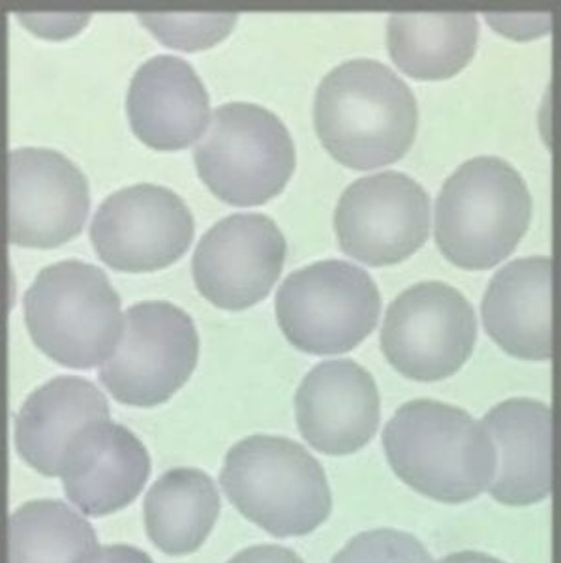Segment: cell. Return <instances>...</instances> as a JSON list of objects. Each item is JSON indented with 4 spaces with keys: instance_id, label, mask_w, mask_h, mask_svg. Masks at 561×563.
I'll use <instances>...</instances> for the list:
<instances>
[{
    "instance_id": "16",
    "label": "cell",
    "mask_w": 561,
    "mask_h": 563,
    "mask_svg": "<svg viewBox=\"0 0 561 563\" xmlns=\"http://www.w3.org/2000/svg\"><path fill=\"white\" fill-rule=\"evenodd\" d=\"M209 106L198 71L175 55L148 58L128 87L130 129L154 151L190 147L207 129Z\"/></svg>"
},
{
    "instance_id": "12",
    "label": "cell",
    "mask_w": 561,
    "mask_h": 563,
    "mask_svg": "<svg viewBox=\"0 0 561 563\" xmlns=\"http://www.w3.org/2000/svg\"><path fill=\"white\" fill-rule=\"evenodd\" d=\"M334 231L344 254L372 267L414 256L430 233V198L409 175L363 177L345 188L334 211Z\"/></svg>"
},
{
    "instance_id": "18",
    "label": "cell",
    "mask_w": 561,
    "mask_h": 563,
    "mask_svg": "<svg viewBox=\"0 0 561 563\" xmlns=\"http://www.w3.org/2000/svg\"><path fill=\"white\" fill-rule=\"evenodd\" d=\"M552 262L518 257L492 276L481 314L486 333L504 352L524 361L552 357Z\"/></svg>"
},
{
    "instance_id": "6",
    "label": "cell",
    "mask_w": 561,
    "mask_h": 563,
    "mask_svg": "<svg viewBox=\"0 0 561 563\" xmlns=\"http://www.w3.org/2000/svg\"><path fill=\"white\" fill-rule=\"evenodd\" d=\"M199 179L217 198L237 207L263 206L286 188L295 172L289 130L268 109L223 103L194 151Z\"/></svg>"
},
{
    "instance_id": "19",
    "label": "cell",
    "mask_w": 561,
    "mask_h": 563,
    "mask_svg": "<svg viewBox=\"0 0 561 563\" xmlns=\"http://www.w3.org/2000/svg\"><path fill=\"white\" fill-rule=\"evenodd\" d=\"M103 419H111V411L102 390L79 376H57L32 390L18 411L15 451L34 472L58 477L74 435Z\"/></svg>"
},
{
    "instance_id": "10",
    "label": "cell",
    "mask_w": 561,
    "mask_h": 563,
    "mask_svg": "<svg viewBox=\"0 0 561 563\" xmlns=\"http://www.w3.org/2000/svg\"><path fill=\"white\" fill-rule=\"evenodd\" d=\"M196 233L194 214L177 194L158 185L121 188L98 207L90 241L121 273H153L185 256Z\"/></svg>"
},
{
    "instance_id": "15",
    "label": "cell",
    "mask_w": 561,
    "mask_h": 563,
    "mask_svg": "<svg viewBox=\"0 0 561 563\" xmlns=\"http://www.w3.org/2000/svg\"><path fill=\"white\" fill-rule=\"evenodd\" d=\"M58 477L66 498L81 515L108 517L143 493L151 477V455L132 430L103 419L74 435Z\"/></svg>"
},
{
    "instance_id": "7",
    "label": "cell",
    "mask_w": 561,
    "mask_h": 563,
    "mask_svg": "<svg viewBox=\"0 0 561 563\" xmlns=\"http://www.w3.org/2000/svg\"><path fill=\"white\" fill-rule=\"evenodd\" d=\"M382 295L366 271L326 260L294 271L276 294V320L292 346L310 355L351 352L376 329Z\"/></svg>"
},
{
    "instance_id": "26",
    "label": "cell",
    "mask_w": 561,
    "mask_h": 563,
    "mask_svg": "<svg viewBox=\"0 0 561 563\" xmlns=\"http://www.w3.org/2000/svg\"><path fill=\"white\" fill-rule=\"evenodd\" d=\"M228 563H305L297 552L280 544H255L239 552Z\"/></svg>"
},
{
    "instance_id": "24",
    "label": "cell",
    "mask_w": 561,
    "mask_h": 563,
    "mask_svg": "<svg viewBox=\"0 0 561 563\" xmlns=\"http://www.w3.org/2000/svg\"><path fill=\"white\" fill-rule=\"evenodd\" d=\"M331 563H436L425 544L406 531L380 528L350 539Z\"/></svg>"
},
{
    "instance_id": "25",
    "label": "cell",
    "mask_w": 561,
    "mask_h": 563,
    "mask_svg": "<svg viewBox=\"0 0 561 563\" xmlns=\"http://www.w3.org/2000/svg\"><path fill=\"white\" fill-rule=\"evenodd\" d=\"M21 25L26 26L32 34L40 38L63 40L76 36L87 23L89 13H18Z\"/></svg>"
},
{
    "instance_id": "9",
    "label": "cell",
    "mask_w": 561,
    "mask_h": 563,
    "mask_svg": "<svg viewBox=\"0 0 561 563\" xmlns=\"http://www.w3.org/2000/svg\"><path fill=\"white\" fill-rule=\"evenodd\" d=\"M475 340L472 302L446 282L428 280L391 302L380 344L387 363L406 378L440 382L466 365Z\"/></svg>"
},
{
    "instance_id": "2",
    "label": "cell",
    "mask_w": 561,
    "mask_h": 563,
    "mask_svg": "<svg viewBox=\"0 0 561 563\" xmlns=\"http://www.w3.org/2000/svg\"><path fill=\"white\" fill-rule=\"evenodd\" d=\"M391 470L415 493L464 504L488 490L498 455L491 434L466 410L419 398L406 402L383 430Z\"/></svg>"
},
{
    "instance_id": "27",
    "label": "cell",
    "mask_w": 561,
    "mask_h": 563,
    "mask_svg": "<svg viewBox=\"0 0 561 563\" xmlns=\"http://www.w3.org/2000/svg\"><path fill=\"white\" fill-rule=\"evenodd\" d=\"M84 563H154L147 552L132 544H106L98 547Z\"/></svg>"
},
{
    "instance_id": "8",
    "label": "cell",
    "mask_w": 561,
    "mask_h": 563,
    "mask_svg": "<svg viewBox=\"0 0 561 563\" xmlns=\"http://www.w3.org/2000/svg\"><path fill=\"white\" fill-rule=\"evenodd\" d=\"M199 334L190 314L167 301L135 302L124 331L98 378L117 402L154 408L190 379L198 366Z\"/></svg>"
},
{
    "instance_id": "11",
    "label": "cell",
    "mask_w": 561,
    "mask_h": 563,
    "mask_svg": "<svg viewBox=\"0 0 561 563\" xmlns=\"http://www.w3.org/2000/svg\"><path fill=\"white\" fill-rule=\"evenodd\" d=\"M89 183L63 153L20 147L7 156L8 241L55 249L76 239L89 217Z\"/></svg>"
},
{
    "instance_id": "22",
    "label": "cell",
    "mask_w": 561,
    "mask_h": 563,
    "mask_svg": "<svg viewBox=\"0 0 561 563\" xmlns=\"http://www.w3.org/2000/svg\"><path fill=\"white\" fill-rule=\"evenodd\" d=\"M95 528L58 499H32L8 520L7 563H84L98 549Z\"/></svg>"
},
{
    "instance_id": "1",
    "label": "cell",
    "mask_w": 561,
    "mask_h": 563,
    "mask_svg": "<svg viewBox=\"0 0 561 563\" xmlns=\"http://www.w3.org/2000/svg\"><path fill=\"white\" fill-rule=\"evenodd\" d=\"M417 100L389 66L353 58L327 74L314 100L321 145L351 169H376L400 161L414 145Z\"/></svg>"
},
{
    "instance_id": "17",
    "label": "cell",
    "mask_w": 561,
    "mask_h": 563,
    "mask_svg": "<svg viewBox=\"0 0 561 563\" xmlns=\"http://www.w3.org/2000/svg\"><path fill=\"white\" fill-rule=\"evenodd\" d=\"M483 424L498 455L492 498L504 506H534L552 488V413L534 398L496 404Z\"/></svg>"
},
{
    "instance_id": "5",
    "label": "cell",
    "mask_w": 561,
    "mask_h": 563,
    "mask_svg": "<svg viewBox=\"0 0 561 563\" xmlns=\"http://www.w3.org/2000/svg\"><path fill=\"white\" fill-rule=\"evenodd\" d=\"M25 325L40 352L76 371L102 366L121 342V297L108 275L79 260L53 263L26 289Z\"/></svg>"
},
{
    "instance_id": "3",
    "label": "cell",
    "mask_w": 561,
    "mask_h": 563,
    "mask_svg": "<svg viewBox=\"0 0 561 563\" xmlns=\"http://www.w3.org/2000/svg\"><path fill=\"white\" fill-rule=\"evenodd\" d=\"M220 483L231 506L275 538L308 536L332 511L326 470L289 438L255 434L237 442Z\"/></svg>"
},
{
    "instance_id": "13",
    "label": "cell",
    "mask_w": 561,
    "mask_h": 563,
    "mask_svg": "<svg viewBox=\"0 0 561 563\" xmlns=\"http://www.w3.org/2000/svg\"><path fill=\"white\" fill-rule=\"evenodd\" d=\"M287 244L275 220L241 212L205 233L191 275L207 301L223 310L254 307L273 289L286 262Z\"/></svg>"
},
{
    "instance_id": "28",
    "label": "cell",
    "mask_w": 561,
    "mask_h": 563,
    "mask_svg": "<svg viewBox=\"0 0 561 563\" xmlns=\"http://www.w3.org/2000/svg\"><path fill=\"white\" fill-rule=\"evenodd\" d=\"M438 563H504L498 558L477 551L453 552L449 556L441 558Z\"/></svg>"
},
{
    "instance_id": "21",
    "label": "cell",
    "mask_w": 561,
    "mask_h": 563,
    "mask_svg": "<svg viewBox=\"0 0 561 563\" xmlns=\"http://www.w3.org/2000/svg\"><path fill=\"white\" fill-rule=\"evenodd\" d=\"M145 531L167 556L199 551L220 515V494L211 475L196 467H173L148 488L143 504Z\"/></svg>"
},
{
    "instance_id": "20",
    "label": "cell",
    "mask_w": 561,
    "mask_h": 563,
    "mask_svg": "<svg viewBox=\"0 0 561 563\" xmlns=\"http://www.w3.org/2000/svg\"><path fill=\"white\" fill-rule=\"evenodd\" d=\"M472 12L393 13L387 23L391 58L406 76L441 81L464 70L477 49Z\"/></svg>"
},
{
    "instance_id": "14",
    "label": "cell",
    "mask_w": 561,
    "mask_h": 563,
    "mask_svg": "<svg viewBox=\"0 0 561 563\" xmlns=\"http://www.w3.org/2000/svg\"><path fill=\"white\" fill-rule=\"evenodd\" d=\"M295 417L318 453L353 455L371 443L382 421L376 379L351 358L323 361L300 382Z\"/></svg>"
},
{
    "instance_id": "4",
    "label": "cell",
    "mask_w": 561,
    "mask_h": 563,
    "mask_svg": "<svg viewBox=\"0 0 561 563\" xmlns=\"http://www.w3.org/2000/svg\"><path fill=\"white\" fill-rule=\"evenodd\" d=\"M530 220L531 194L522 175L504 158L477 156L441 186L436 244L460 269H492L517 249Z\"/></svg>"
},
{
    "instance_id": "23",
    "label": "cell",
    "mask_w": 561,
    "mask_h": 563,
    "mask_svg": "<svg viewBox=\"0 0 561 563\" xmlns=\"http://www.w3.org/2000/svg\"><path fill=\"white\" fill-rule=\"evenodd\" d=\"M141 23L162 44L201 52L226 38L235 26L237 13H140Z\"/></svg>"
}]
</instances>
